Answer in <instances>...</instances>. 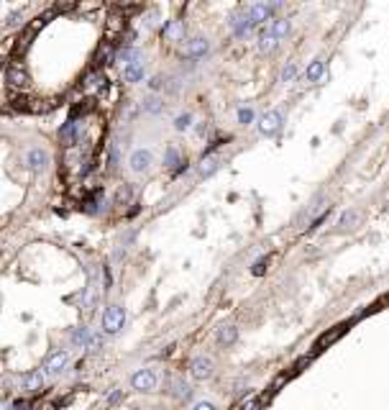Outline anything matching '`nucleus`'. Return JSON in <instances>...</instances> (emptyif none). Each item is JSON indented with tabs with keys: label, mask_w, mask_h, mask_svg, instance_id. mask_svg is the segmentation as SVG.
<instances>
[{
	"label": "nucleus",
	"mask_w": 389,
	"mask_h": 410,
	"mask_svg": "<svg viewBox=\"0 0 389 410\" xmlns=\"http://www.w3.org/2000/svg\"><path fill=\"white\" fill-rule=\"evenodd\" d=\"M123 59H128V64L123 67V79L125 82H141L144 75H146V64H144V56L139 49H133V51H123L121 54Z\"/></svg>",
	"instance_id": "1"
},
{
	"label": "nucleus",
	"mask_w": 389,
	"mask_h": 410,
	"mask_svg": "<svg viewBox=\"0 0 389 410\" xmlns=\"http://www.w3.org/2000/svg\"><path fill=\"white\" fill-rule=\"evenodd\" d=\"M125 326V308L123 305H108L105 313H102V331L108 336H116L123 331Z\"/></svg>",
	"instance_id": "2"
},
{
	"label": "nucleus",
	"mask_w": 389,
	"mask_h": 410,
	"mask_svg": "<svg viewBox=\"0 0 389 410\" xmlns=\"http://www.w3.org/2000/svg\"><path fill=\"white\" fill-rule=\"evenodd\" d=\"M67 364H70V351L67 349H54L51 354H47V359H44L41 374L44 377H56L62 369H67Z\"/></svg>",
	"instance_id": "3"
},
{
	"label": "nucleus",
	"mask_w": 389,
	"mask_h": 410,
	"mask_svg": "<svg viewBox=\"0 0 389 410\" xmlns=\"http://www.w3.org/2000/svg\"><path fill=\"white\" fill-rule=\"evenodd\" d=\"M70 341H72L74 346H82V349H87V351H95V349H100V344H102V338H100L97 333H93V328H87V326L72 328Z\"/></svg>",
	"instance_id": "4"
},
{
	"label": "nucleus",
	"mask_w": 389,
	"mask_h": 410,
	"mask_svg": "<svg viewBox=\"0 0 389 410\" xmlns=\"http://www.w3.org/2000/svg\"><path fill=\"white\" fill-rule=\"evenodd\" d=\"M156 384H159V374L151 367H144V369H139L131 377V387L136 392H151Z\"/></svg>",
	"instance_id": "5"
},
{
	"label": "nucleus",
	"mask_w": 389,
	"mask_h": 410,
	"mask_svg": "<svg viewBox=\"0 0 389 410\" xmlns=\"http://www.w3.org/2000/svg\"><path fill=\"white\" fill-rule=\"evenodd\" d=\"M18 387L26 395H39L44 390V374H41V369H31L26 374H21V377H18Z\"/></svg>",
	"instance_id": "6"
},
{
	"label": "nucleus",
	"mask_w": 389,
	"mask_h": 410,
	"mask_svg": "<svg viewBox=\"0 0 389 410\" xmlns=\"http://www.w3.org/2000/svg\"><path fill=\"white\" fill-rule=\"evenodd\" d=\"M151 164H154V156L148 149H136L128 156V167H131L133 175H146L148 169H151Z\"/></svg>",
	"instance_id": "7"
},
{
	"label": "nucleus",
	"mask_w": 389,
	"mask_h": 410,
	"mask_svg": "<svg viewBox=\"0 0 389 410\" xmlns=\"http://www.w3.org/2000/svg\"><path fill=\"white\" fill-rule=\"evenodd\" d=\"M26 167L31 169L33 175H41V172H47V167H49V154L39 149V146H33V149L26 152Z\"/></svg>",
	"instance_id": "8"
},
{
	"label": "nucleus",
	"mask_w": 389,
	"mask_h": 410,
	"mask_svg": "<svg viewBox=\"0 0 389 410\" xmlns=\"http://www.w3.org/2000/svg\"><path fill=\"white\" fill-rule=\"evenodd\" d=\"M282 121H284V116H282L279 110L264 113V116H261V121H259V133H264V136L277 133V131L282 128Z\"/></svg>",
	"instance_id": "9"
},
{
	"label": "nucleus",
	"mask_w": 389,
	"mask_h": 410,
	"mask_svg": "<svg viewBox=\"0 0 389 410\" xmlns=\"http://www.w3.org/2000/svg\"><path fill=\"white\" fill-rule=\"evenodd\" d=\"M79 136H82V131H79V123L77 121H67L64 126L59 128V141H62V146H74V144H79Z\"/></svg>",
	"instance_id": "10"
},
{
	"label": "nucleus",
	"mask_w": 389,
	"mask_h": 410,
	"mask_svg": "<svg viewBox=\"0 0 389 410\" xmlns=\"http://www.w3.org/2000/svg\"><path fill=\"white\" fill-rule=\"evenodd\" d=\"M5 79H8V85H10V87H18V90H24V87L31 85L28 72H26L21 64H10V67H8V72H5Z\"/></svg>",
	"instance_id": "11"
},
{
	"label": "nucleus",
	"mask_w": 389,
	"mask_h": 410,
	"mask_svg": "<svg viewBox=\"0 0 389 410\" xmlns=\"http://www.w3.org/2000/svg\"><path fill=\"white\" fill-rule=\"evenodd\" d=\"M190 374L194 380H210L213 377V361L208 357H197L190 364Z\"/></svg>",
	"instance_id": "12"
},
{
	"label": "nucleus",
	"mask_w": 389,
	"mask_h": 410,
	"mask_svg": "<svg viewBox=\"0 0 389 410\" xmlns=\"http://www.w3.org/2000/svg\"><path fill=\"white\" fill-rule=\"evenodd\" d=\"M208 51H210V44H208V39H202V36L200 39H190L187 47H185V54L190 56V59H194V62L202 59Z\"/></svg>",
	"instance_id": "13"
},
{
	"label": "nucleus",
	"mask_w": 389,
	"mask_h": 410,
	"mask_svg": "<svg viewBox=\"0 0 389 410\" xmlns=\"http://www.w3.org/2000/svg\"><path fill=\"white\" fill-rule=\"evenodd\" d=\"M231 28L236 36H246V33L251 31V24H248V16H246V8L243 10H238V13L231 16Z\"/></svg>",
	"instance_id": "14"
},
{
	"label": "nucleus",
	"mask_w": 389,
	"mask_h": 410,
	"mask_svg": "<svg viewBox=\"0 0 389 410\" xmlns=\"http://www.w3.org/2000/svg\"><path fill=\"white\" fill-rule=\"evenodd\" d=\"M343 333H346V323H340V326H336V328H333V331L323 333V336L317 338V344H315V354H317V351H323L325 346H330V344H333V341H338Z\"/></svg>",
	"instance_id": "15"
},
{
	"label": "nucleus",
	"mask_w": 389,
	"mask_h": 410,
	"mask_svg": "<svg viewBox=\"0 0 389 410\" xmlns=\"http://www.w3.org/2000/svg\"><path fill=\"white\" fill-rule=\"evenodd\" d=\"M277 44H279V41L274 39V33L269 31V26L259 33V51H261V54H269L274 47H277Z\"/></svg>",
	"instance_id": "16"
},
{
	"label": "nucleus",
	"mask_w": 389,
	"mask_h": 410,
	"mask_svg": "<svg viewBox=\"0 0 389 410\" xmlns=\"http://www.w3.org/2000/svg\"><path fill=\"white\" fill-rule=\"evenodd\" d=\"M215 338H218L220 346H231V344H236V338H238V328L236 326H223Z\"/></svg>",
	"instance_id": "17"
},
{
	"label": "nucleus",
	"mask_w": 389,
	"mask_h": 410,
	"mask_svg": "<svg viewBox=\"0 0 389 410\" xmlns=\"http://www.w3.org/2000/svg\"><path fill=\"white\" fill-rule=\"evenodd\" d=\"M144 110L148 113V116H162V113H164V100L156 98V95H148L144 100Z\"/></svg>",
	"instance_id": "18"
},
{
	"label": "nucleus",
	"mask_w": 389,
	"mask_h": 410,
	"mask_svg": "<svg viewBox=\"0 0 389 410\" xmlns=\"http://www.w3.org/2000/svg\"><path fill=\"white\" fill-rule=\"evenodd\" d=\"M269 31L274 33V39L279 41V39H284L290 33V21L287 18H274L271 24H269Z\"/></svg>",
	"instance_id": "19"
},
{
	"label": "nucleus",
	"mask_w": 389,
	"mask_h": 410,
	"mask_svg": "<svg viewBox=\"0 0 389 410\" xmlns=\"http://www.w3.org/2000/svg\"><path fill=\"white\" fill-rule=\"evenodd\" d=\"M323 72H325V62L323 59H313V64L307 67L305 77H307V82H317V79L323 77Z\"/></svg>",
	"instance_id": "20"
},
{
	"label": "nucleus",
	"mask_w": 389,
	"mask_h": 410,
	"mask_svg": "<svg viewBox=\"0 0 389 410\" xmlns=\"http://www.w3.org/2000/svg\"><path fill=\"white\" fill-rule=\"evenodd\" d=\"M123 28H125V18H123L121 13H110V16H108V24H105V31H108V33H116V36H118Z\"/></svg>",
	"instance_id": "21"
},
{
	"label": "nucleus",
	"mask_w": 389,
	"mask_h": 410,
	"mask_svg": "<svg viewBox=\"0 0 389 410\" xmlns=\"http://www.w3.org/2000/svg\"><path fill=\"white\" fill-rule=\"evenodd\" d=\"M113 54H116V44H113V41H105V44L100 47L95 62H97V64H108V62H113Z\"/></svg>",
	"instance_id": "22"
},
{
	"label": "nucleus",
	"mask_w": 389,
	"mask_h": 410,
	"mask_svg": "<svg viewBox=\"0 0 389 410\" xmlns=\"http://www.w3.org/2000/svg\"><path fill=\"white\" fill-rule=\"evenodd\" d=\"M169 392L177 397V400H187V397L192 395V390H190V384L187 382H182V380H174L171 382V387H169Z\"/></svg>",
	"instance_id": "23"
},
{
	"label": "nucleus",
	"mask_w": 389,
	"mask_h": 410,
	"mask_svg": "<svg viewBox=\"0 0 389 410\" xmlns=\"http://www.w3.org/2000/svg\"><path fill=\"white\" fill-rule=\"evenodd\" d=\"M85 87H87V90H93V93H95V90H105V87H108V79L102 77L100 72H93V75L85 79Z\"/></svg>",
	"instance_id": "24"
},
{
	"label": "nucleus",
	"mask_w": 389,
	"mask_h": 410,
	"mask_svg": "<svg viewBox=\"0 0 389 410\" xmlns=\"http://www.w3.org/2000/svg\"><path fill=\"white\" fill-rule=\"evenodd\" d=\"M218 164H220L218 159H213V156H205V159H202V164L197 167V175H200V177H210V175L215 172V169H218Z\"/></svg>",
	"instance_id": "25"
},
{
	"label": "nucleus",
	"mask_w": 389,
	"mask_h": 410,
	"mask_svg": "<svg viewBox=\"0 0 389 410\" xmlns=\"http://www.w3.org/2000/svg\"><path fill=\"white\" fill-rule=\"evenodd\" d=\"M131 198H133V185H123V187L116 192V203H121V205L128 203Z\"/></svg>",
	"instance_id": "26"
},
{
	"label": "nucleus",
	"mask_w": 389,
	"mask_h": 410,
	"mask_svg": "<svg viewBox=\"0 0 389 410\" xmlns=\"http://www.w3.org/2000/svg\"><path fill=\"white\" fill-rule=\"evenodd\" d=\"M177 162H179L177 146H167V152H164V164H167V167H174Z\"/></svg>",
	"instance_id": "27"
},
{
	"label": "nucleus",
	"mask_w": 389,
	"mask_h": 410,
	"mask_svg": "<svg viewBox=\"0 0 389 410\" xmlns=\"http://www.w3.org/2000/svg\"><path fill=\"white\" fill-rule=\"evenodd\" d=\"M93 105H95V100H82V105H77V108L72 110V121H77L79 116H85L87 110H93Z\"/></svg>",
	"instance_id": "28"
},
{
	"label": "nucleus",
	"mask_w": 389,
	"mask_h": 410,
	"mask_svg": "<svg viewBox=\"0 0 389 410\" xmlns=\"http://www.w3.org/2000/svg\"><path fill=\"white\" fill-rule=\"evenodd\" d=\"M190 123H192V116H190V113H182V116L174 118V128H177V131H187Z\"/></svg>",
	"instance_id": "29"
},
{
	"label": "nucleus",
	"mask_w": 389,
	"mask_h": 410,
	"mask_svg": "<svg viewBox=\"0 0 389 410\" xmlns=\"http://www.w3.org/2000/svg\"><path fill=\"white\" fill-rule=\"evenodd\" d=\"M167 36H171V39H179L182 36V24H179V21H169V24H167Z\"/></svg>",
	"instance_id": "30"
},
{
	"label": "nucleus",
	"mask_w": 389,
	"mask_h": 410,
	"mask_svg": "<svg viewBox=\"0 0 389 410\" xmlns=\"http://www.w3.org/2000/svg\"><path fill=\"white\" fill-rule=\"evenodd\" d=\"M356 221H359V213H346L338 226H340V229H353V223H356Z\"/></svg>",
	"instance_id": "31"
},
{
	"label": "nucleus",
	"mask_w": 389,
	"mask_h": 410,
	"mask_svg": "<svg viewBox=\"0 0 389 410\" xmlns=\"http://www.w3.org/2000/svg\"><path fill=\"white\" fill-rule=\"evenodd\" d=\"M148 87H151V90H162V87H167V77H164V75H154L151 79H148Z\"/></svg>",
	"instance_id": "32"
},
{
	"label": "nucleus",
	"mask_w": 389,
	"mask_h": 410,
	"mask_svg": "<svg viewBox=\"0 0 389 410\" xmlns=\"http://www.w3.org/2000/svg\"><path fill=\"white\" fill-rule=\"evenodd\" d=\"M294 75H297V67L290 62V64L282 70V82H292V79H294Z\"/></svg>",
	"instance_id": "33"
},
{
	"label": "nucleus",
	"mask_w": 389,
	"mask_h": 410,
	"mask_svg": "<svg viewBox=\"0 0 389 410\" xmlns=\"http://www.w3.org/2000/svg\"><path fill=\"white\" fill-rule=\"evenodd\" d=\"M251 121H254V110H251V108H241V110H238V123H243V126H246V123H251Z\"/></svg>",
	"instance_id": "34"
},
{
	"label": "nucleus",
	"mask_w": 389,
	"mask_h": 410,
	"mask_svg": "<svg viewBox=\"0 0 389 410\" xmlns=\"http://www.w3.org/2000/svg\"><path fill=\"white\" fill-rule=\"evenodd\" d=\"M121 400H123V390H118V387H116L113 392H108V405H118Z\"/></svg>",
	"instance_id": "35"
},
{
	"label": "nucleus",
	"mask_w": 389,
	"mask_h": 410,
	"mask_svg": "<svg viewBox=\"0 0 389 410\" xmlns=\"http://www.w3.org/2000/svg\"><path fill=\"white\" fill-rule=\"evenodd\" d=\"M267 264H269V256H264V259H259L256 264H254V275H264V269H267Z\"/></svg>",
	"instance_id": "36"
},
{
	"label": "nucleus",
	"mask_w": 389,
	"mask_h": 410,
	"mask_svg": "<svg viewBox=\"0 0 389 410\" xmlns=\"http://www.w3.org/2000/svg\"><path fill=\"white\" fill-rule=\"evenodd\" d=\"M21 16H24V10H16V13H10V16H8L5 24H8V26H18V24H21Z\"/></svg>",
	"instance_id": "37"
},
{
	"label": "nucleus",
	"mask_w": 389,
	"mask_h": 410,
	"mask_svg": "<svg viewBox=\"0 0 389 410\" xmlns=\"http://www.w3.org/2000/svg\"><path fill=\"white\" fill-rule=\"evenodd\" d=\"M118 162H121V149H118V146H113V149H110V167H118Z\"/></svg>",
	"instance_id": "38"
},
{
	"label": "nucleus",
	"mask_w": 389,
	"mask_h": 410,
	"mask_svg": "<svg viewBox=\"0 0 389 410\" xmlns=\"http://www.w3.org/2000/svg\"><path fill=\"white\" fill-rule=\"evenodd\" d=\"M192 410H215V405L213 403H208V400H200V403H194V408Z\"/></svg>",
	"instance_id": "39"
},
{
	"label": "nucleus",
	"mask_w": 389,
	"mask_h": 410,
	"mask_svg": "<svg viewBox=\"0 0 389 410\" xmlns=\"http://www.w3.org/2000/svg\"><path fill=\"white\" fill-rule=\"evenodd\" d=\"M0 410H10V405L8 403H0Z\"/></svg>",
	"instance_id": "40"
},
{
	"label": "nucleus",
	"mask_w": 389,
	"mask_h": 410,
	"mask_svg": "<svg viewBox=\"0 0 389 410\" xmlns=\"http://www.w3.org/2000/svg\"><path fill=\"white\" fill-rule=\"evenodd\" d=\"M387 300H389V295H387Z\"/></svg>",
	"instance_id": "41"
}]
</instances>
